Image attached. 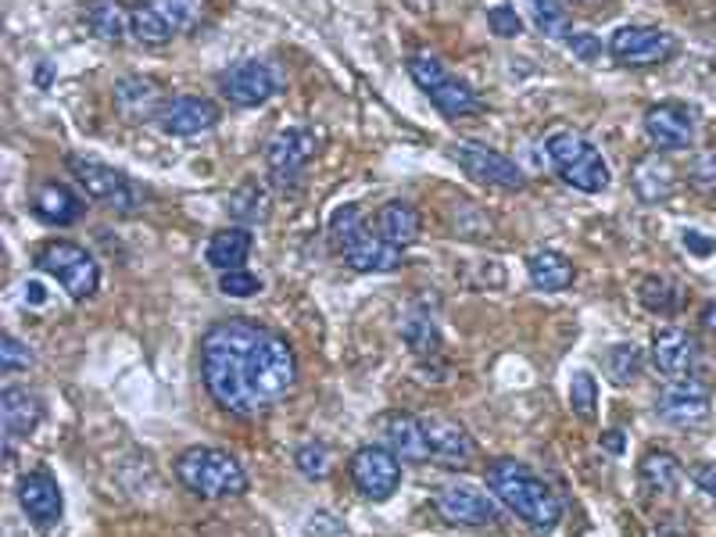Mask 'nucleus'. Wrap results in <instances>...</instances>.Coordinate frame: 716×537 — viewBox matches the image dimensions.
<instances>
[{
    "mask_svg": "<svg viewBox=\"0 0 716 537\" xmlns=\"http://www.w3.org/2000/svg\"><path fill=\"white\" fill-rule=\"evenodd\" d=\"M298 362L283 333L255 319H222L201 337V380L222 412L258 420L294 388Z\"/></svg>",
    "mask_w": 716,
    "mask_h": 537,
    "instance_id": "obj_1",
    "label": "nucleus"
},
{
    "mask_svg": "<svg viewBox=\"0 0 716 537\" xmlns=\"http://www.w3.org/2000/svg\"><path fill=\"white\" fill-rule=\"evenodd\" d=\"M484 481L491 487V495L506 505L509 513L520 516L527 527H535L541 534L559 527L562 498L523 463H516V458H495V463L484 469Z\"/></svg>",
    "mask_w": 716,
    "mask_h": 537,
    "instance_id": "obj_2",
    "label": "nucleus"
},
{
    "mask_svg": "<svg viewBox=\"0 0 716 537\" xmlns=\"http://www.w3.org/2000/svg\"><path fill=\"white\" fill-rule=\"evenodd\" d=\"M326 229L347 269H355V272H398L402 269V251L380 237L376 223L365 219V211L359 205H341L330 215Z\"/></svg>",
    "mask_w": 716,
    "mask_h": 537,
    "instance_id": "obj_3",
    "label": "nucleus"
},
{
    "mask_svg": "<svg viewBox=\"0 0 716 537\" xmlns=\"http://www.w3.org/2000/svg\"><path fill=\"white\" fill-rule=\"evenodd\" d=\"M173 473L190 495L205 498V502L234 498L248 490V473H243L240 458L222 448H205V444H194V448L179 452L173 463Z\"/></svg>",
    "mask_w": 716,
    "mask_h": 537,
    "instance_id": "obj_4",
    "label": "nucleus"
},
{
    "mask_svg": "<svg viewBox=\"0 0 716 537\" xmlns=\"http://www.w3.org/2000/svg\"><path fill=\"white\" fill-rule=\"evenodd\" d=\"M544 155L573 190L602 194L609 187V168L599 155V147L581 130H570V126L552 130L544 136Z\"/></svg>",
    "mask_w": 716,
    "mask_h": 537,
    "instance_id": "obj_5",
    "label": "nucleus"
},
{
    "mask_svg": "<svg viewBox=\"0 0 716 537\" xmlns=\"http://www.w3.org/2000/svg\"><path fill=\"white\" fill-rule=\"evenodd\" d=\"M208 19V0H136L133 40L144 48H165L179 33H194Z\"/></svg>",
    "mask_w": 716,
    "mask_h": 537,
    "instance_id": "obj_6",
    "label": "nucleus"
},
{
    "mask_svg": "<svg viewBox=\"0 0 716 537\" xmlns=\"http://www.w3.org/2000/svg\"><path fill=\"white\" fill-rule=\"evenodd\" d=\"M37 269H43L48 276L65 287V295L75 301H86L97 295L101 287V269H97V258L90 255L83 244H72V240H51L43 244V251L37 255Z\"/></svg>",
    "mask_w": 716,
    "mask_h": 537,
    "instance_id": "obj_7",
    "label": "nucleus"
},
{
    "mask_svg": "<svg viewBox=\"0 0 716 537\" xmlns=\"http://www.w3.org/2000/svg\"><path fill=\"white\" fill-rule=\"evenodd\" d=\"M65 165L75 176V183L83 187V194L90 197V202H97L101 208L129 215V211H136V205H141V187H136L126 173H118V168L94 162L86 155H69Z\"/></svg>",
    "mask_w": 716,
    "mask_h": 537,
    "instance_id": "obj_8",
    "label": "nucleus"
},
{
    "mask_svg": "<svg viewBox=\"0 0 716 537\" xmlns=\"http://www.w3.org/2000/svg\"><path fill=\"white\" fill-rule=\"evenodd\" d=\"M677 37L656 25H620L609 37V58L623 69H656L677 54Z\"/></svg>",
    "mask_w": 716,
    "mask_h": 537,
    "instance_id": "obj_9",
    "label": "nucleus"
},
{
    "mask_svg": "<svg viewBox=\"0 0 716 537\" xmlns=\"http://www.w3.org/2000/svg\"><path fill=\"white\" fill-rule=\"evenodd\" d=\"M452 158L469 179L484 183V187H498V190H523L527 187L523 168L516 165L509 155H501V151L487 147L480 141H459L452 147Z\"/></svg>",
    "mask_w": 716,
    "mask_h": 537,
    "instance_id": "obj_10",
    "label": "nucleus"
},
{
    "mask_svg": "<svg viewBox=\"0 0 716 537\" xmlns=\"http://www.w3.org/2000/svg\"><path fill=\"white\" fill-rule=\"evenodd\" d=\"M280 86H283L280 69L272 65V61H262V58L237 61V65H230L219 75L222 97L237 107H262Z\"/></svg>",
    "mask_w": 716,
    "mask_h": 537,
    "instance_id": "obj_11",
    "label": "nucleus"
},
{
    "mask_svg": "<svg viewBox=\"0 0 716 537\" xmlns=\"http://www.w3.org/2000/svg\"><path fill=\"white\" fill-rule=\"evenodd\" d=\"M352 481L362 498L387 502L402 484V458L394 455L387 444H365L352 455Z\"/></svg>",
    "mask_w": 716,
    "mask_h": 537,
    "instance_id": "obj_12",
    "label": "nucleus"
},
{
    "mask_svg": "<svg viewBox=\"0 0 716 537\" xmlns=\"http://www.w3.org/2000/svg\"><path fill=\"white\" fill-rule=\"evenodd\" d=\"M656 412L663 423H674V426H698L709 420L713 412V394L703 380L695 376H681L674 383L656 394Z\"/></svg>",
    "mask_w": 716,
    "mask_h": 537,
    "instance_id": "obj_13",
    "label": "nucleus"
},
{
    "mask_svg": "<svg viewBox=\"0 0 716 537\" xmlns=\"http://www.w3.org/2000/svg\"><path fill=\"white\" fill-rule=\"evenodd\" d=\"M312 151H315V144L304 130H280L277 136H272L269 147H266V165H269L272 187H280V190L298 187V179L304 173V165H309Z\"/></svg>",
    "mask_w": 716,
    "mask_h": 537,
    "instance_id": "obj_14",
    "label": "nucleus"
},
{
    "mask_svg": "<svg viewBox=\"0 0 716 537\" xmlns=\"http://www.w3.org/2000/svg\"><path fill=\"white\" fill-rule=\"evenodd\" d=\"M165 97L162 86L155 80H147V75H122L112 86V107L122 122H129V126H144V122H155L165 107Z\"/></svg>",
    "mask_w": 716,
    "mask_h": 537,
    "instance_id": "obj_15",
    "label": "nucleus"
},
{
    "mask_svg": "<svg viewBox=\"0 0 716 537\" xmlns=\"http://www.w3.org/2000/svg\"><path fill=\"white\" fill-rule=\"evenodd\" d=\"M434 509L448 519L455 527H491L498 519L495 509V498L480 495L477 487L469 484H452V487H440L437 498H434Z\"/></svg>",
    "mask_w": 716,
    "mask_h": 537,
    "instance_id": "obj_16",
    "label": "nucleus"
},
{
    "mask_svg": "<svg viewBox=\"0 0 716 537\" xmlns=\"http://www.w3.org/2000/svg\"><path fill=\"white\" fill-rule=\"evenodd\" d=\"M29 208H33L37 219L48 223V226H75L86 211L83 197L61 179L33 183V190H29Z\"/></svg>",
    "mask_w": 716,
    "mask_h": 537,
    "instance_id": "obj_17",
    "label": "nucleus"
},
{
    "mask_svg": "<svg viewBox=\"0 0 716 537\" xmlns=\"http://www.w3.org/2000/svg\"><path fill=\"white\" fill-rule=\"evenodd\" d=\"M219 122V107L211 104L208 97H197V94H176L165 101L162 115H158V126L169 133V136H197V133H208L211 126Z\"/></svg>",
    "mask_w": 716,
    "mask_h": 537,
    "instance_id": "obj_18",
    "label": "nucleus"
},
{
    "mask_svg": "<svg viewBox=\"0 0 716 537\" xmlns=\"http://www.w3.org/2000/svg\"><path fill=\"white\" fill-rule=\"evenodd\" d=\"M652 365L670 376V380H681V376H692L695 365H698V344L688 330L681 327H666L656 333L652 341Z\"/></svg>",
    "mask_w": 716,
    "mask_h": 537,
    "instance_id": "obj_19",
    "label": "nucleus"
},
{
    "mask_svg": "<svg viewBox=\"0 0 716 537\" xmlns=\"http://www.w3.org/2000/svg\"><path fill=\"white\" fill-rule=\"evenodd\" d=\"M19 505L37 527H54L61 519V487L48 469H33L19 481Z\"/></svg>",
    "mask_w": 716,
    "mask_h": 537,
    "instance_id": "obj_20",
    "label": "nucleus"
},
{
    "mask_svg": "<svg viewBox=\"0 0 716 537\" xmlns=\"http://www.w3.org/2000/svg\"><path fill=\"white\" fill-rule=\"evenodd\" d=\"M645 133L660 151H688L695 141L692 115L677 104H652L645 112Z\"/></svg>",
    "mask_w": 716,
    "mask_h": 537,
    "instance_id": "obj_21",
    "label": "nucleus"
},
{
    "mask_svg": "<svg viewBox=\"0 0 716 537\" xmlns=\"http://www.w3.org/2000/svg\"><path fill=\"white\" fill-rule=\"evenodd\" d=\"M426 426V437H430V448H434V463H445V466H463L469 455L477 452L474 437L463 423H455L448 416H423Z\"/></svg>",
    "mask_w": 716,
    "mask_h": 537,
    "instance_id": "obj_22",
    "label": "nucleus"
},
{
    "mask_svg": "<svg viewBox=\"0 0 716 537\" xmlns=\"http://www.w3.org/2000/svg\"><path fill=\"white\" fill-rule=\"evenodd\" d=\"M384 434H387V448L405 458V463H434V448H430V437H426V426L423 416H408V412H398L384 423Z\"/></svg>",
    "mask_w": 716,
    "mask_h": 537,
    "instance_id": "obj_23",
    "label": "nucleus"
},
{
    "mask_svg": "<svg viewBox=\"0 0 716 537\" xmlns=\"http://www.w3.org/2000/svg\"><path fill=\"white\" fill-rule=\"evenodd\" d=\"M0 420H4V437H29L43 420V402L29 388H14L8 383L4 397H0Z\"/></svg>",
    "mask_w": 716,
    "mask_h": 537,
    "instance_id": "obj_24",
    "label": "nucleus"
},
{
    "mask_svg": "<svg viewBox=\"0 0 716 537\" xmlns=\"http://www.w3.org/2000/svg\"><path fill=\"white\" fill-rule=\"evenodd\" d=\"M83 22L104 43H122L133 37V8H126L122 0H86Z\"/></svg>",
    "mask_w": 716,
    "mask_h": 537,
    "instance_id": "obj_25",
    "label": "nucleus"
},
{
    "mask_svg": "<svg viewBox=\"0 0 716 537\" xmlns=\"http://www.w3.org/2000/svg\"><path fill=\"white\" fill-rule=\"evenodd\" d=\"M631 187H634L637 202L660 205V202H666L670 194H674L677 173L663 155H645L642 162H634V168H631Z\"/></svg>",
    "mask_w": 716,
    "mask_h": 537,
    "instance_id": "obj_26",
    "label": "nucleus"
},
{
    "mask_svg": "<svg viewBox=\"0 0 716 537\" xmlns=\"http://www.w3.org/2000/svg\"><path fill=\"white\" fill-rule=\"evenodd\" d=\"M376 229L387 244H394L398 251H405L408 244L419 237V211L408 202H387L376 211Z\"/></svg>",
    "mask_w": 716,
    "mask_h": 537,
    "instance_id": "obj_27",
    "label": "nucleus"
},
{
    "mask_svg": "<svg viewBox=\"0 0 716 537\" xmlns=\"http://www.w3.org/2000/svg\"><path fill=\"white\" fill-rule=\"evenodd\" d=\"M248 255H251V234L243 226L219 229V234L211 237L208 248H205L208 266L211 269H222V272L240 269L243 262H248Z\"/></svg>",
    "mask_w": 716,
    "mask_h": 537,
    "instance_id": "obj_28",
    "label": "nucleus"
},
{
    "mask_svg": "<svg viewBox=\"0 0 716 537\" xmlns=\"http://www.w3.org/2000/svg\"><path fill=\"white\" fill-rule=\"evenodd\" d=\"M430 101L437 107V115H445V118H466V115L484 112V101L477 90L466 86L463 80H455V75H448L437 90H430Z\"/></svg>",
    "mask_w": 716,
    "mask_h": 537,
    "instance_id": "obj_29",
    "label": "nucleus"
},
{
    "mask_svg": "<svg viewBox=\"0 0 716 537\" xmlns=\"http://www.w3.org/2000/svg\"><path fill=\"white\" fill-rule=\"evenodd\" d=\"M527 276L538 290H567L577 280V269L567 255L559 251H538L527 262Z\"/></svg>",
    "mask_w": 716,
    "mask_h": 537,
    "instance_id": "obj_30",
    "label": "nucleus"
},
{
    "mask_svg": "<svg viewBox=\"0 0 716 537\" xmlns=\"http://www.w3.org/2000/svg\"><path fill=\"white\" fill-rule=\"evenodd\" d=\"M642 484L652 490L656 498H670L674 490L681 487V463H677V455H670V452H663V448H656V452H648L645 458H642Z\"/></svg>",
    "mask_w": 716,
    "mask_h": 537,
    "instance_id": "obj_31",
    "label": "nucleus"
},
{
    "mask_svg": "<svg viewBox=\"0 0 716 537\" xmlns=\"http://www.w3.org/2000/svg\"><path fill=\"white\" fill-rule=\"evenodd\" d=\"M527 4H530V19H535V25L548 40H556V43L570 40L573 25H570V14L562 11L559 0H527Z\"/></svg>",
    "mask_w": 716,
    "mask_h": 537,
    "instance_id": "obj_32",
    "label": "nucleus"
},
{
    "mask_svg": "<svg viewBox=\"0 0 716 537\" xmlns=\"http://www.w3.org/2000/svg\"><path fill=\"white\" fill-rule=\"evenodd\" d=\"M602 370L613 383H631L637 376V370H642V351H637L634 344L609 348L602 355Z\"/></svg>",
    "mask_w": 716,
    "mask_h": 537,
    "instance_id": "obj_33",
    "label": "nucleus"
},
{
    "mask_svg": "<svg viewBox=\"0 0 716 537\" xmlns=\"http://www.w3.org/2000/svg\"><path fill=\"white\" fill-rule=\"evenodd\" d=\"M230 215L240 223H258L266 215V190L258 187L255 179L240 183V187L230 194Z\"/></svg>",
    "mask_w": 716,
    "mask_h": 537,
    "instance_id": "obj_34",
    "label": "nucleus"
},
{
    "mask_svg": "<svg viewBox=\"0 0 716 537\" xmlns=\"http://www.w3.org/2000/svg\"><path fill=\"white\" fill-rule=\"evenodd\" d=\"M637 298H642V304L648 312H660V316H670V312L681 309L677 287L660 280V276H648V280H642V287H637Z\"/></svg>",
    "mask_w": 716,
    "mask_h": 537,
    "instance_id": "obj_35",
    "label": "nucleus"
},
{
    "mask_svg": "<svg viewBox=\"0 0 716 537\" xmlns=\"http://www.w3.org/2000/svg\"><path fill=\"white\" fill-rule=\"evenodd\" d=\"M405 341H408V348L416 351V355L430 359V355H437V348H440V333L430 322V316L416 312V316L405 319Z\"/></svg>",
    "mask_w": 716,
    "mask_h": 537,
    "instance_id": "obj_36",
    "label": "nucleus"
},
{
    "mask_svg": "<svg viewBox=\"0 0 716 537\" xmlns=\"http://www.w3.org/2000/svg\"><path fill=\"white\" fill-rule=\"evenodd\" d=\"M408 75H413V83L419 86V90H437L440 83L448 80V69H445V61H440L437 54H430V51H416L413 58H408Z\"/></svg>",
    "mask_w": 716,
    "mask_h": 537,
    "instance_id": "obj_37",
    "label": "nucleus"
},
{
    "mask_svg": "<svg viewBox=\"0 0 716 537\" xmlns=\"http://www.w3.org/2000/svg\"><path fill=\"white\" fill-rule=\"evenodd\" d=\"M570 402H573V412L581 420H595V405H599V383L591 373H577L573 383H570Z\"/></svg>",
    "mask_w": 716,
    "mask_h": 537,
    "instance_id": "obj_38",
    "label": "nucleus"
},
{
    "mask_svg": "<svg viewBox=\"0 0 716 537\" xmlns=\"http://www.w3.org/2000/svg\"><path fill=\"white\" fill-rule=\"evenodd\" d=\"M294 463L309 481H323L326 469H330V448L323 441H309V444H301V448H298Z\"/></svg>",
    "mask_w": 716,
    "mask_h": 537,
    "instance_id": "obj_39",
    "label": "nucleus"
},
{
    "mask_svg": "<svg viewBox=\"0 0 716 537\" xmlns=\"http://www.w3.org/2000/svg\"><path fill=\"white\" fill-rule=\"evenodd\" d=\"M688 183H692L695 194L716 197V151H703V155L692 158V165H688Z\"/></svg>",
    "mask_w": 716,
    "mask_h": 537,
    "instance_id": "obj_40",
    "label": "nucleus"
},
{
    "mask_svg": "<svg viewBox=\"0 0 716 537\" xmlns=\"http://www.w3.org/2000/svg\"><path fill=\"white\" fill-rule=\"evenodd\" d=\"M219 290L226 298H251V295L262 290V280H258V276L248 272V269H230V272L219 276Z\"/></svg>",
    "mask_w": 716,
    "mask_h": 537,
    "instance_id": "obj_41",
    "label": "nucleus"
},
{
    "mask_svg": "<svg viewBox=\"0 0 716 537\" xmlns=\"http://www.w3.org/2000/svg\"><path fill=\"white\" fill-rule=\"evenodd\" d=\"M0 351H4V359H0V365H4V373H25V370H33V351H29L22 341H14L11 333L0 337Z\"/></svg>",
    "mask_w": 716,
    "mask_h": 537,
    "instance_id": "obj_42",
    "label": "nucleus"
},
{
    "mask_svg": "<svg viewBox=\"0 0 716 537\" xmlns=\"http://www.w3.org/2000/svg\"><path fill=\"white\" fill-rule=\"evenodd\" d=\"M487 25H491V33L495 37H520V14H516L509 4H495L491 11H487Z\"/></svg>",
    "mask_w": 716,
    "mask_h": 537,
    "instance_id": "obj_43",
    "label": "nucleus"
},
{
    "mask_svg": "<svg viewBox=\"0 0 716 537\" xmlns=\"http://www.w3.org/2000/svg\"><path fill=\"white\" fill-rule=\"evenodd\" d=\"M567 48H570V54L577 61H595L602 54V40L595 33H577V29H573L570 40H567Z\"/></svg>",
    "mask_w": 716,
    "mask_h": 537,
    "instance_id": "obj_44",
    "label": "nucleus"
},
{
    "mask_svg": "<svg viewBox=\"0 0 716 537\" xmlns=\"http://www.w3.org/2000/svg\"><path fill=\"white\" fill-rule=\"evenodd\" d=\"M688 477L698 490H706L709 498H716V463H695L688 469Z\"/></svg>",
    "mask_w": 716,
    "mask_h": 537,
    "instance_id": "obj_45",
    "label": "nucleus"
},
{
    "mask_svg": "<svg viewBox=\"0 0 716 537\" xmlns=\"http://www.w3.org/2000/svg\"><path fill=\"white\" fill-rule=\"evenodd\" d=\"M22 295H25V304H33V309H43V304L51 301L48 287H43L40 280H25L22 283Z\"/></svg>",
    "mask_w": 716,
    "mask_h": 537,
    "instance_id": "obj_46",
    "label": "nucleus"
},
{
    "mask_svg": "<svg viewBox=\"0 0 716 537\" xmlns=\"http://www.w3.org/2000/svg\"><path fill=\"white\" fill-rule=\"evenodd\" d=\"M684 248H688L692 255H703L706 258V255H713L716 244L706 234H695V229H688V234H684Z\"/></svg>",
    "mask_w": 716,
    "mask_h": 537,
    "instance_id": "obj_47",
    "label": "nucleus"
},
{
    "mask_svg": "<svg viewBox=\"0 0 716 537\" xmlns=\"http://www.w3.org/2000/svg\"><path fill=\"white\" fill-rule=\"evenodd\" d=\"M602 448L613 452V455H623V448H627V441H623L620 430H605V434H602Z\"/></svg>",
    "mask_w": 716,
    "mask_h": 537,
    "instance_id": "obj_48",
    "label": "nucleus"
},
{
    "mask_svg": "<svg viewBox=\"0 0 716 537\" xmlns=\"http://www.w3.org/2000/svg\"><path fill=\"white\" fill-rule=\"evenodd\" d=\"M33 83H37L40 90H48V86L54 83V61H40V65H37V75H33Z\"/></svg>",
    "mask_w": 716,
    "mask_h": 537,
    "instance_id": "obj_49",
    "label": "nucleus"
},
{
    "mask_svg": "<svg viewBox=\"0 0 716 537\" xmlns=\"http://www.w3.org/2000/svg\"><path fill=\"white\" fill-rule=\"evenodd\" d=\"M703 327L716 333V301H713V304H706V312H703Z\"/></svg>",
    "mask_w": 716,
    "mask_h": 537,
    "instance_id": "obj_50",
    "label": "nucleus"
},
{
    "mask_svg": "<svg viewBox=\"0 0 716 537\" xmlns=\"http://www.w3.org/2000/svg\"><path fill=\"white\" fill-rule=\"evenodd\" d=\"M408 8L413 11H419V14H426V11H434V0H405Z\"/></svg>",
    "mask_w": 716,
    "mask_h": 537,
    "instance_id": "obj_51",
    "label": "nucleus"
},
{
    "mask_svg": "<svg viewBox=\"0 0 716 537\" xmlns=\"http://www.w3.org/2000/svg\"><path fill=\"white\" fill-rule=\"evenodd\" d=\"M573 4H584V8H602L605 0H573Z\"/></svg>",
    "mask_w": 716,
    "mask_h": 537,
    "instance_id": "obj_52",
    "label": "nucleus"
}]
</instances>
